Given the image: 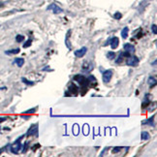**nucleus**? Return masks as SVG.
Listing matches in <instances>:
<instances>
[{
	"instance_id": "nucleus-19",
	"label": "nucleus",
	"mask_w": 157,
	"mask_h": 157,
	"mask_svg": "<svg viewBox=\"0 0 157 157\" xmlns=\"http://www.w3.org/2000/svg\"><path fill=\"white\" fill-rule=\"evenodd\" d=\"M87 81H88V83H89V85H90V83H92V85H96V83H97V81H96V78H94L92 75H90L89 77H88Z\"/></svg>"
},
{
	"instance_id": "nucleus-27",
	"label": "nucleus",
	"mask_w": 157,
	"mask_h": 157,
	"mask_svg": "<svg viewBox=\"0 0 157 157\" xmlns=\"http://www.w3.org/2000/svg\"><path fill=\"white\" fill-rule=\"evenodd\" d=\"M36 110H37V108H32L31 110H29V111H26V112H24L23 114H34V112H36Z\"/></svg>"
},
{
	"instance_id": "nucleus-14",
	"label": "nucleus",
	"mask_w": 157,
	"mask_h": 157,
	"mask_svg": "<svg viewBox=\"0 0 157 157\" xmlns=\"http://www.w3.org/2000/svg\"><path fill=\"white\" fill-rule=\"evenodd\" d=\"M15 64H17L18 67H22L23 64H24V59L23 58H16Z\"/></svg>"
},
{
	"instance_id": "nucleus-28",
	"label": "nucleus",
	"mask_w": 157,
	"mask_h": 157,
	"mask_svg": "<svg viewBox=\"0 0 157 157\" xmlns=\"http://www.w3.org/2000/svg\"><path fill=\"white\" fill-rule=\"evenodd\" d=\"M120 55H121L122 57H128V56H130V52L129 51H123L122 53H120Z\"/></svg>"
},
{
	"instance_id": "nucleus-11",
	"label": "nucleus",
	"mask_w": 157,
	"mask_h": 157,
	"mask_svg": "<svg viewBox=\"0 0 157 157\" xmlns=\"http://www.w3.org/2000/svg\"><path fill=\"white\" fill-rule=\"evenodd\" d=\"M68 89H69L70 92H72L73 94H74V95H77L78 94V87L74 85V83H70Z\"/></svg>"
},
{
	"instance_id": "nucleus-7",
	"label": "nucleus",
	"mask_w": 157,
	"mask_h": 157,
	"mask_svg": "<svg viewBox=\"0 0 157 157\" xmlns=\"http://www.w3.org/2000/svg\"><path fill=\"white\" fill-rule=\"evenodd\" d=\"M47 10H51L54 14H61V13H63V10H62L59 6H57L56 4H54V3L49 5V7L47 8Z\"/></svg>"
},
{
	"instance_id": "nucleus-23",
	"label": "nucleus",
	"mask_w": 157,
	"mask_h": 157,
	"mask_svg": "<svg viewBox=\"0 0 157 157\" xmlns=\"http://www.w3.org/2000/svg\"><path fill=\"white\" fill-rule=\"evenodd\" d=\"M120 150H121V146H116L112 148V153H118Z\"/></svg>"
},
{
	"instance_id": "nucleus-31",
	"label": "nucleus",
	"mask_w": 157,
	"mask_h": 157,
	"mask_svg": "<svg viewBox=\"0 0 157 157\" xmlns=\"http://www.w3.org/2000/svg\"><path fill=\"white\" fill-rule=\"evenodd\" d=\"M5 120H7V117L6 116H1V117H0V123L5 121Z\"/></svg>"
},
{
	"instance_id": "nucleus-18",
	"label": "nucleus",
	"mask_w": 157,
	"mask_h": 157,
	"mask_svg": "<svg viewBox=\"0 0 157 157\" xmlns=\"http://www.w3.org/2000/svg\"><path fill=\"white\" fill-rule=\"evenodd\" d=\"M154 116H151L150 119H148L146 121H143L142 122V124H145V125H151L152 126V124H153V119H154Z\"/></svg>"
},
{
	"instance_id": "nucleus-22",
	"label": "nucleus",
	"mask_w": 157,
	"mask_h": 157,
	"mask_svg": "<svg viewBox=\"0 0 157 157\" xmlns=\"http://www.w3.org/2000/svg\"><path fill=\"white\" fill-rule=\"evenodd\" d=\"M24 40V36L23 35H17V37H16V41L18 42V43H22Z\"/></svg>"
},
{
	"instance_id": "nucleus-35",
	"label": "nucleus",
	"mask_w": 157,
	"mask_h": 157,
	"mask_svg": "<svg viewBox=\"0 0 157 157\" xmlns=\"http://www.w3.org/2000/svg\"><path fill=\"white\" fill-rule=\"evenodd\" d=\"M3 6V3H2V2H0V7H2Z\"/></svg>"
},
{
	"instance_id": "nucleus-12",
	"label": "nucleus",
	"mask_w": 157,
	"mask_h": 157,
	"mask_svg": "<svg viewBox=\"0 0 157 157\" xmlns=\"http://www.w3.org/2000/svg\"><path fill=\"white\" fill-rule=\"evenodd\" d=\"M148 85H150V87H153V86L156 85V78L154 77H150L148 80Z\"/></svg>"
},
{
	"instance_id": "nucleus-10",
	"label": "nucleus",
	"mask_w": 157,
	"mask_h": 157,
	"mask_svg": "<svg viewBox=\"0 0 157 157\" xmlns=\"http://www.w3.org/2000/svg\"><path fill=\"white\" fill-rule=\"evenodd\" d=\"M123 49H124V51H129V52H135L136 51V49H135V47L132 45V44H125L124 47H123Z\"/></svg>"
},
{
	"instance_id": "nucleus-5",
	"label": "nucleus",
	"mask_w": 157,
	"mask_h": 157,
	"mask_svg": "<svg viewBox=\"0 0 157 157\" xmlns=\"http://www.w3.org/2000/svg\"><path fill=\"white\" fill-rule=\"evenodd\" d=\"M112 70H106V71L103 72L102 74V78H103V82L105 83H110V81L112 80Z\"/></svg>"
},
{
	"instance_id": "nucleus-34",
	"label": "nucleus",
	"mask_w": 157,
	"mask_h": 157,
	"mask_svg": "<svg viewBox=\"0 0 157 157\" xmlns=\"http://www.w3.org/2000/svg\"><path fill=\"white\" fill-rule=\"evenodd\" d=\"M3 150H4V148H0V154H1V152H2Z\"/></svg>"
},
{
	"instance_id": "nucleus-1",
	"label": "nucleus",
	"mask_w": 157,
	"mask_h": 157,
	"mask_svg": "<svg viewBox=\"0 0 157 157\" xmlns=\"http://www.w3.org/2000/svg\"><path fill=\"white\" fill-rule=\"evenodd\" d=\"M23 138H24V135L20 136V137L18 139V140H16L15 142L11 145V148H10V150H11V152L12 153L18 154V153H19V151L22 150V143H20V141H22Z\"/></svg>"
},
{
	"instance_id": "nucleus-24",
	"label": "nucleus",
	"mask_w": 157,
	"mask_h": 157,
	"mask_svg": "<svg viewBox=\"0 0 157 157\" xmlns=\"http://www.w3.org/2000/svg\"><path fill=\"white\" fill-rule=\"evenodd\" d=\"M31 43H32V40H31V39H29L28 41L25 42V44L23 45V48L26 49V48H28V47H30L31 46Z\"/></svg>"
},
{
	"instance_id": "nucleus-9",
	"label": "nucleus",
	"mask_w": 157,
	"mask_h": 157,
	"mask_svg": "<svg viewBox=\"0 0 157 157\" xmlns=\"http://www.w3.org/2000/svg\"><path fill=\"white\" fill-rule=\"evenodd\" d=\"M93 69V64L90 63L89 61H85V63L83 64V70H85L86 72H89Z\"/></svg>"
},
{
	"instance_id": "nucleus-17",
	"label": "nucleus",
	"mask_w": 157,
	"mask_h": 157,
	"mask_svg": "<svg viewBox=\"0 0 157 157\" xmlns=\"http://www.w3.org/2000/svg\"><path fill=\"white\" fill-rule=\"evenodd\" d=\"M20 51V49H11V51H5V53L9 54V55H11V54H17V53H19Z\"/></svg>"
},
{
	"instance_id": "nucleus-2",
	"label": "nucleus",
	"mask_w": 157,
	"mask_h": 157,
	"mask_svg": "<svg viewBox=\"0 0 157 157\" xmlns=\"http://www.w3.org/2000/svg\"><path fill=\"white\" fill-rule=\"evenodd\" d=\"M74 81L78 82L81 85L83 86V87H87V85H89L87 78H86L85 77H83V75H76L74 77Z\"/></svg>"
},
{
	"instance_id": "nucleus-16",
	"label": "nucleus",
	"mask_w": 157,
	"mask_h": 157,
	"mask_svg": "<svg viewBox=\"0 0 157 157\" xmlns=\"http://www.w3.org/2000/svg\"><path fill=\"white\" fill-rule=\"evenodd\" d=\"M70 33H71V30L68 31V34L66 35V46H67V48H68V49H72V46H71V44H70V40H69Z\"/></svg>"
},
{
	"instance_id": "nucleus-30",
	"label": "nucleus",
	"mask_w": 157,
	"mask_h": 157,
	"mask_svg": "<svg viewBox=\"0 0 157 157\" xmlns=\"http://www.w3.org/2000/svg\"><path fill=\"white\" fill-rule=\"evenodd\" d=\"M122 61H123V57H122L121 55H119L118 59L116 60V63H120V62H122Z\"/></svg>"
},
{
	"instance_id": "nucleus-25",
	"label": "nucleus",
	"mask_w": 157,
	"mask_h": 157,
	"mask_svg": "<svg viewBox=\"0 0 157 157\" xmlns=\"http://www.w3.org/2000/svg\"><path fill=\"white\" fill-rule=\"evenodd\" d=\"M121 17H122L121 13H118V12L116 13V14L114 15V18L116 20H120V19H121Z\"/></svg>"
},
{
	"instance_id": "nucleus-13",
	"label": "nucleus",
	"mask_w": 157,
	"mask_h": 157,
	"mask_svg": "<svg viewBox=\"0 0 157 157\" xmlns=\"http://www.w3.org/2000/svg\"><path fill=\"white\" fill-rule=\"evenodd\" d=\"M150 138V133L146 132V131H143L142 134H141V139H142L143 141H146V140H148Z\"/></svg>"
},
{
	"instance_id": "nucleus-15",
	"label": "nucleus",
	"mask_w": 157,
	"mask_h": 157,
	"mask_svg": "<svg viewBox=\"0 0 157 157\" xmlns=\"http://www.w3.org/2000/svg\"><path fill=\"white\" fill-rule=\"evenodd\" d=\"M128 31H129L128 27H124L123 29L121 30V37H122V39H126L128 37Z\"/></svg>"
},
{
	"instance_id": "nucleus-6",
	"label": "nucleus",
	"mask_w": 157,
	"mask_h": 157,
	"mask_svg": "<svg viewBox=\"0 0 157 157\" xmlns=\"http://www.w3.org/2000/svg\"><path fill=\"white\" fill-rule=\"evenodd\" d=\"M37 136L38 135V124H33L31 125L30 128L28 129L27 133H26V136L29 137V136Z\"/></svg>"
},
{
	"instance_id": "nucleus-29",
	"label": "nucleus",
	"mask_w": 157,
	"mask_h": 157,
	"mask_svg": "<svg viewBox=\"0 0 157 157\" xmlns=\"http://www.w3.org/2000/svg\"><path fill=\"white\" fill-rule=\"evenodd\" d=\"M28 142H26L25 143H24V146H23V148H22V153H25L26 152V150H27V148H28Z\"/></svg>"
},
{
	"instance_id": "nucleus-8",
	"label": "nucleus",
	"mask_w": 157,
	"mask_h": 157,
	"mask_svg": "<svg viewBox=\"0 0 157 157\" xmlns=\"http://www.w3.org/2000/svg\"><path fill=\"white\" fill-rule=\"evenodd\" d=\"M86 51H87V48H85V47H83V48L80 49H77V51H74V54L76 57H83L85 55Z\"/></svg>"
},
{
	"instance_id": "nucleus-26",
	"label": "nucleus",
	"mask_w": 157,
	"mask_h": 157,
	"mask_svg": "<svg viewBox=\"0 0 157 157\" xmlns=\"http://www.w3.org/2000/svg\"><path fill=\"white\" fill-rule=\"evenodd\" d=\"M151 30H152V33L154 34V35H156V34H157V26H156V24L151 25Z\"/></svg>"
},
{
	"instance_id": "nucleus-21",
	"label": "nucleus",
	"mask_w": 157,
	"mask_h": 157,
	"mask_svg": "<svg viewBox=\"0 0 157 157\" xmlns=\"http://www.w3.org/2000/svg\"><path fill=\"white\" fill-rule=\"evenodd\" d=\"M22 81L25 83V85H35V83H34V82H31V81L26 80L25 78H22Z\"/></svg>"
},
{
	"instance_id": "nucleus-33",
	"label": "nucleus",
	"mask_w": 157,
	"mask_h": 157,
	"mask_svg": "<svg viewBox=\"0 0 157 157\" xmlns=\"http://www.w3.org/2000/svg\"><path fill=\"white\" fill-rule=\"evenodd\" d=\"M152 65H153V66H155V65H156V60H154L153 63H152Z\"/></svg>"
},
{
	"instance_id": "nucleus-32",
	"label": "nucleus",
	"mask_w": 157,
	"mask_h": 157,
	"mask_svg": "<svg viewBox=\"0 0 157 157\" xmlns=\"http://www.w3.org/2000/svg\"><path fill=\"white\" fill-rule=\"evenodd\" d=\"M22 118H24V119H29V116H22Z\"/></svg>"
},
{
	"instance_id": "nucleus-3",
	"label": "nucleus",
	"mask_w": 157,
	"mask_h": 157,
	"mask_svg": "<svg viewBox=\"0 0 157 157\" xmlns=\"http://www.w3.org/2000/svg\"><path fill=\"white\" fill-rule=\"evenodd\" d=\"M139 62H140V60H139V58L137 56H128L127 57V60H126V64L128 65V66H131V67H135L137 66V65L139 64Z\"/></svg>"
},
{
	"instance_id": "nucleus-4",
	"label": "nucleus",
	"mask_w": 157,
	"mask_h": 157,
	"mask_svg": "<svg viewBox=\"0 0 157 157\" xmlns=\"http://www.w3.org/2000/svg\"><path fill=\"white\" fill-rule=\"evenodd\" d=\"M109 44H111V47L112 49H116L117 47H118V44H119V39L117 37H112L111 39H109L108 41L106 42V44H105V46H108Z\"/></svg>"
},
{
	"instance_id": "nucleus-20",
	"label": "nucleus",
	"mask_w": 157,
	"mask_h": 157,
	"mask_svg": "<svg viewBox=\"0 0 157 157\" xmlns=\"http://www.w3.org/2000/svg\"><path fill=\"white\" fill-rule=\"evenodd\" d=\"M107 57H108V59H114L116 57V53L114 51H109L107 52Z\"/></svg>"
}]
</instances>
